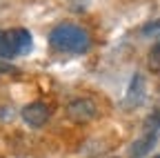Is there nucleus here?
Masks as SVG:
<instances>
[{
    "instance_id": "1a4fd4ad",
    "label": "nucleus",
    "mask_w": 160,
    "mask_h": 158,
    "mask_svg": "<svg viewBox=\"0 0 160 158\" xmlns=\"http://www.w3.org/2000/svg\"><path fill=\"white\" fill-rule=\"evenodd\" d=\"M149 65H151L153 69L160 67V38L153 43V47L149 49Z\"/></svg>"
},
{
    "instance_id": "f8f14e48",
    "label": "nucleus",
    "mask_w": 160,
    "mask_h": 158,
    "mask_svg": "<svg viewBox=\"0 0 160 158\" xmlns=\"http://www.w3.org/2000/svg\"><path fill=\"white\" fill-rule=\"evenodd\" d=\"M153 158H160V154H158V156H153Z\"/></svg>"
},
{
    "instance_id": "f257e3e1",
    "label": "nucleus",
    "mask_w": 160,
    "mask_h": 158,
    "mask_svg": "<svg viewBox=\"0 0 160 158\" xmlns=\"http://www.w3.org/2000/svg\"><path fill=\"white\" fill-rule=\"evenodd\" d=\"M49 47L60 51V54H85L91 47V36L85 27L73 25V23H62L51 29L49 33Z\"/></svg>"
},
{
    "instance_id": "7ed1b4c3",
    "label": "nucleus",
    "mask_w": 160,
    "mask_h": 158,
    "mask_svg": "<svg viewBox=\"0 0 160 158\" xmlns=\"http://www.w3.org/2000/svg\"><path fill=\"white\" fill-rule=\"evenodd\" d=\"M145 96H147V80L145 76L136 71L129 80V87H127V94H125V100H122V107L125 109H136L145 103Z\"/></svg>"
},
{
    "instance_id": "20e7f679",
    "label": "nucleus",
    "mask_w": 160,
    "mask_h": 158,
    "mask_svg": "<svg viewBox=\"0 0 160 158\" xmlns=\"http://www.w3.org/2000/svg\"><path fill=\"white\" fill-rule=\"evenodd\" d=\"M20 118H22V120H25L29 127L38 129V127H42V125L49 123L51 109H49V105H45V103L33 100V103H29V105L22 107V111H20Z\"/></svg>"
},
{
    "instance_id": "9d476101",
    "label": "nucleus",
    "mask_w": 160,
    "mask_h": 158,
    "mask_svg": "<svg viewBox=\"0 0 160 158\" xmlns=\"http://www.w3.org/2000/svg\"><path fill=\"white\" fill-rule=\"evenodd\" d=\"M142 33H145V36H158V33H160V18L147 23V25L142 27Z\"/></svg>"
},
{
    "instance_id": "6e6552de",
    "label": "nucleus",
    "mask_w": 160,
    "mask_h": 158,
    "mask_svg": "<svg viewBox=\"0 0 160 158\" xmlns=\"http://www.w3.org/2000/svg\"><path fill=\"white\" fill-rule=\"evenodd\" d=\"M145 131H160V111H153V114H149L147 118H145Z\"/></svg>"
},
{
    "instance_id": "39448f33",
    "label": "nucleus",
    "mask_w": 160,
    "mask_h": 158,
    "mask_svg": "<svg viewBox=\"0 0 160 158\" xmlns=\"http://www.w3.org/2000/svg\"><path fill=\"white\" fill-rule=\"evenodd\" d=\"M9 40H11V49L16 56H27L33 47V38L29 33V29L25 27H16V29H7Z\"/></svg>"
},
{
    "instance_id": "f03ea898",
    "label": "nucleus",
    "mask_w": 160,
    "mask_h": 158,
    "mask_svg": "<svg viewBox=\"0 0 160 158\" xmlns=\"http://www.w3.org/2000/svg\"><path fill=\"white\" fill-rule=\"evenodd\" d=\"M98 116V107L91 98H76L67 105V118L76 125H87Z\"/></svg>"
},
{
    "instance_id": "0eeeda50",
    "label": "nucleus",
    "mask_w": 160,
    "mask_h": 158,
    "mask_svg": "<svg viewBox=\"0 0 160 158\" xmlns=\"http://www.w3.org/2000/svg\"><path fill=\"white\" fill-rule=\"evenodd\" d=\"M0 58L2 60H9V58H16L13 49H11V40H9V33L5 29H0Z\"/></svg>"
},
{
    "instance_id": "9b49d317",
    "label": "nucleus",
    "mask_w": 160,
    "mask_h": 158,
    "mask_svg": "<svg viewBox=\"0 0 160 158\" xmlns=\"http://www.w3.org/2000/svg\"><path fill=\"white\" fill-rule=\"evenodd\" d=\"M0 74H20V69L13 67V65H9L7 60H2V58H0Z\"/></svg>"
},
{
    "instance_id": "ddd939ff",
    "label": "nucleus",
    "mask_w": 160,
    "mask_h": 158,
    "mask_svg": "<svg viewBox=\"0 0 160 158\" xmlns=\"http://www.w3.org/2000/svg\"><path fill=\"white\" fill-rule=\"evenodd\" d=\"M113 158H116V156H113Z\"/></svg>"
},
{
    "instance_id": "423d86ee",
    "label": "nucleus",
    "mask_w": 160,
    "mask_h": 158,
    "mask_svg": "<svg viewBox=\"0 0 160 158\" xmlns=\"http://www.w3.org/2000/svg\"><path fill=\"white\" fill-rule=\"evenodd\" d=\"M156 143H158V134H156V131H145L142 136L138 138V140L131 143L129 156H131V158H145V156L153 149Z\"/></svg>"
}]
</instances>
